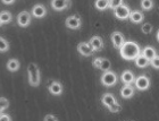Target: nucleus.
Wrapping results in <instances>:
<instances>
[{
  "label": "nucleus",
  "instance_id": "obj_1",
  "mask_svg": "<svg viewBox=\"0 0 159 121\" xmlns=\"http://www.w3.org/2000/svg\"><path fill=\"white\" fill-rule=\"evenodd\" d=\"M141 53L139 44L134 41H125L119 49V54L125 60H134Z\"/></svg>",
  "mask_w": 159,
  "mask_h": 121
},
{
  "label": "nucleus",
  "instance_id": "obj_2",
  "mask_svg": "<svg viewBox=\"0 0 159 121\" xmlns=\"http://www.w3.org/2000/svg\"><path fill=\"white\" fill-rule=\"evenodd\" d=\"M27 75H29V83L31 86L38 87L40 85L41 76H40V69L35 63H30L27 67Z\"/></svg>",
  "mask_w": 159,
  "mask_h": 121
},
{
  "label": "nucleus",
  "instance_id": "obj_3",
  "mask_svg": "<svg viewBox=\"0 0 159 121\" xmlns=\"http://www.w3.org/2000/svg\"><path fill=\"white\" fill-rule=\"evenodd\" d=\"M100 82L106 87H113L118 82V76H117V74L115 71L107 70V71H103L102 76L100 78Z\"/></svg>",
  "mask_w": 159,
  "mask_h": 121
},
{
  "label": "nucleus",
  "instance_id": "obj_4",
  "mask_svg": "<svg viewBox=\"0 0 159 121\" xmlns=\"http://www.w3.org/2000/svg\"><path fill=\"white\" fill-rule=\"evenodd\" d=\"M134 87L139 91H147L151 85V80L147 75H140L138 77H135L134 80Z\"/></svg>",
  "mask_w": 159,
  "mask_h": 121
},
{
  "label": "nucleus",
  "instance_id": "obj_5",
  "mask_svg": "<svg viewBox=\"0 0 159 121\" xmlns=\"http://www.w3.org/2000/svg\"><path fill=\"white\" fill-rule=\"evenodd\" d=\"M129 13H131V9H129V7L125 3H122V5H119L118 7H116L115 9H114V15L116 18L120 20H126L129 18Z\"/></svg>",
  "mask_w": 159,
  "mask_h": 121
},
{
  "label": "nucleus",
  "instance_id": "obj_6",
  "mask_svg": "<svg viewBox=\"0 0 159 121\" xmlns=\"http://www.w3.org/2000/svg\"><path fill=\"white\" fill-rule=\"evenodd\" d=\"M65 25L70 30H80L81 26H82V19H81V17L79 15H72V16L66 18Z\"/></svg>",
  "mask_w": 159,
  "mask_h": 121
},
{
  "label": "nucleus",
  "instance_id": "obj_7",
  "mask_svg": "<svg viewBox=\"0 0 159 121\" xmlns=\"http://www.w3.org/2000/svg\"><path fill=\"white\" fill-rule=\"evenodd\" d=\"M51 8L56 11H64L68 9L72 5V0H51L50 1Z\"/></svg>",
  "mask_w": 159,
  "mask_h": 121
},
{
  "label": "nucleus",
  "instance_id": "obj_8",
  "mask_svg": "<svg viewBox=\"0 0 159 121\" xmlns=\"http://www.w3.org/2000/svg\"><path fill=\"white\" fill-rule=\"evenodd\" d=\"M32 22V15H31V11H26V10H23L18 14L17 16V24L20 25V27H27Z\"/></svg>",
  "mask_w": 159,
  "mask_h": 121
},
{
  "label": "nucleus",
  "instance_id": "obj_9",
  "mask_svg": "<svg viewBox=\"0 0 159 121\" xmlns=\"http://www.w3.org/2000/svg\"><path fill=\"white\" fill-rule=\"evenodd\" d=\"M110 40H111V43H113V45L115 49H120V46L124 44V42H125V36H124V34H123L122 32H118V31H116V32H113L111 33V35H110Z\"/></svg>",
  "mask_w": 159,
  "mask_h": 121
},
{
  "label": "nucleus",
  "instance_id": "obj_10",
  "mask_svg": "<svg viewBox=\"0 0 159 121\" xmlns=\"http://www.w3.org/2000/svg\"><path fill=\"white\" fill-rule=\"evenodd\" d=\"M89 44L91 46V49L93 50V52H97V51H101L105 46V43H103V40L101 36L94 35L92 36L89 41Z\"/></svg>",
  "mask_w": 159,
  "mask_h": 121
},
{
  "label": "nucleus",
  "instance_id": "obj_11",
  "mask_svg": "<svg viewBox=\"0 0 159 121\" xmlns=\"http://www.w3.org/2000/svg\"><path fill=\"white\" fill-rule=\"evenodd\" d=\"M31 15L34 18H43L47 15V8L42 3H37V5H34L32 10H31Z\"/></svg>",
  "mask_w": 159,
  "mask_h": 121
},
{
  "label": "nucleus",
  "instance_id": "obj_12",
  "mask_svg": "<svg viewBox=\"0 0 159 121\" xmlns=\"http://www.w3.org/2000/svg\"><path fill=\"white\" fill-rule=\"evenodd\" d=\"M135 94V87L132 86L131 84H124L122 89H120V96L125 100L132 98Z\"/></svg>",
  "mask_w": 159,
  "mask_h": 121
},
{
  "label": "nucleus",
  "instance_id": "obj_13",
  "mask_svg": "<svg viewBox=\"0 0 159 121\" xmlns=\"http://www.w3.org/2000/svg\"><path fill=\"white\" fill-rule=\"evenodd\" d=\"M48 89H49L50 94L55 95V96H59V95L63 94V92H64V87H63V85H61V83L57 82V80H53V82L50 83Z\"/></svg>",
  "mask_w": 159,
  "mask_h": 121
},
{
  "label": "nucleus",
  "instance_id": "obj_14",
  "mask_svg": "<svg viewBox=\"0 0 159 121\" xmlns=\"http://www.w3.org/2000/svg\"><path fill=\"white\" fill-rule=\"evenodd\" d=\"M77 51L83 57H90L93 53V50L91 49L89 42H80L77 44Z\"/></svg>",
  "mask_w": 159,
  "mask_h": 121
},
{
  "label": "nucleus",
  "instance_id": "obj_15",
  "mask_svg": "<svg viewBox=\"0 0 159 121\" xmlns=\"http://www.w3.org/2000/svg\"><path fill=\"white\" fill-rule=\"evenodd\" d=\"M129 19L134 24H140L144 20V14H143L141 10H138V9L131 10Z\"/></svg>",
  "mask_w": 159,
  "mask_h": 121
},
{
  "label": "nucleus",
  "instance_id": "obj_16",
  "mask_svg": "<svg viewBox=\"0 0 159 121\" xmlns=\"http://www.w3.org/2000/svg\"><path fill=\"white\" fill-rule=\"evenodd\" d=\"M120 80H122L123 84H133L134 80H135V75L132 70H124L120 75Z\"/></svg>",
  "mask_w": 159,
  "mask_h": 121
},
{
  "label": "nucleus",
  "instance_id": "obj_17",
  "mask_svg": "<svg viewBox=\"0 0 159 121\" xmlns=\"http://www.w3.org/2000/svg\"><path fill=\"white\" fill-rule=\"evenodd\" d=\"M116 97H115V95L113 93H105L102 95V97H101V103H102L106 108H110L113 104L116 103Z\"/></svg>",
  "mask_w": 159,
  "mask_h": 121
},
{
  "label": "nucleus",
  "instance_id": "obj_18",
  "mask_svg": "<svg viewBox=\"0 0 159 121\" xmlns=\"http://www.w3.org/2000/svg\"><path fill=\"white\" fill-rule=\"evenodd\" d=\"M134 63H135V66L139 67V68H146V67H148V66L150 65V60L147 59L142 53H140L139 56L134 59Z\"/></svg>",
  "mask_w": 159,
  "mask_h": 121
},
{
  "label": "nucleus",
  "instance_id": "obj_19",
  "mask_svg": "<svg viewBox=\"0 0 159 121\" xmlns=\"http://www.w3.org/2000/svg\"><path fill=\"white\" fill-rule=\"evenodd\" d=\"M141 53L146 57L147 59H149V60H151L152 58H155V57L157 56L156 49H155L153 46H151V45H147L146 48L142 50V52H141Z\"/></svg>",
  "mask_w": 159,
  "mask_h": 121
},
{
  "label": "nucleus",
  "instance_id": "obj_20",
  "mask_svg": "<svg viewBox=\"0 0 159 121\" xmlns=\"http://www.w3.org/2000/svg\"><path fill=\"white\" fill-rule=\"evenodd\" d=\"M20 68V63L17 59H9L7 62V69L9 70L10 72H15L17 71L18 69Z\"/></svg>",
  "mask_w": 159,
  "mask_h": 121
},
{
  "label": "nucleus",
  "instance_id": "obj_21",
  "mask_svg": "<svg viewBox=\"0 0 159 121\" xmlns=\"http://www.w3.org/2000/svg\"><path fill=\"white\" fill-rule=\"evenodd\" d=\"M0 20L2 22L3 25H5V24H9L10 22L13 20V15H11V13L8 11V10H3V11L0 13Z\"/></svg>",
  "mask_w": 159,
  "mask_h": 121
},
{
  "label": "nucleus",
  "instance_id": "obj_22",
  "mask_svg": "<svg viewBox=\"0 0 159 121\" xmlns=\"http://www.w3.org/2000/svg\"><path fill=\"white\" fill-rule=\"evenodd\" d=\"M94 7H96V9L103 11L109 8V0H96Z\"/></svg>",
  "mask_w": 159,
  "mask_h": 121
},
{
  "label": "nucleus",
  "instance_id": "obj_23",
  "mask_svg": "<svg viewBox=\"0 0 159 121\" xmlns=\"http://www.w3.org/2000/svg\"><path fill=\"white\" fill-rule=\"evenodd\" d=\"M140 5H141L142 10H144V11H149V10H151L155 7L153 0H141Z\"/></svg>",
  "mask_w": 159,
  "mask_h": 121
},
{
  "label": "nucleus",
  "instance_id": "obj_24",
  "mask_svg": "<svg viewBox=\"0 0 159 121\" xmlns=\"http://www.w3.org/2000/svg\"><path fill=\"white\" fill-rule=\"evenodd\" d=\"M9 50V42L5 37L0 36V52L5 53Z\"/></svg>",
  "mask_w": 159,
  "mask_h": 121
},
{
  "label": "nucleus",
  "instance_id": "obj_25",
  "mask_svg": "<svg viewBox=\"0 0 159 121\" xmlns=\"http://www.w3.org/2000/svg\"><path fill=\"white\" fill-rule=\"evenodd\" d=\"M110 67H111V63L108 59L106 58H102L101 60V63L99 66V69L100 70H102V71H107V70H110Z\"/></svg>",
  "mask_w": 159,
  "mask_h": 121
},
{
  "label": "nucleus",
  "instance_id": "obj_26",
  "mask_svg": "<svg viewBox=\"0 0 159 121\" xmlns=\"http://www.w3.org/2000/svg\"><path fill=\"white\" fill-rule=\"evenodd\" d=\"M9 108V101L6 97H0V113Z\"/></svg>",
  "mask_w": 159,
  "mask_h": 121
},
{
  "label": "nucleus",
  "instance_id": "obj_27",
  "mask_svg": "<svg viewBox=\"0 0 159 121\" xmlns=\"http://www.w3.org/2000/svg\"><path fill=\"white\" fill-rule=\"evenodd\" d=\"M153 27H152V24L150 23H144L142 24V26H141V31H142L143 34H150V33L152 32Z\"/></svg>",
  "mask_w": 159,
  "mask_h": 121
},
{
  "label": "nucleus",
  "instance_id": "obj_28",
  "mask_svg": "<svg viewBox=\"0 0 159 121\" xmlns=\"http://www.w3.org/2000/svg\"><path fill=\"white\" fill-rule=\"evenodd\" d=\"M108 110H109L111 113H118V112L122 111V105L118 104V103H115V104H113L110 108H108Z\"/></svg>",
  "mask_w": 159,
  "mask_h": 121
},
{
  "label": "nucleus",
  "instance_id": "obj_29",
  "mask_svg": "<svg viewBox=\"0 0 159 121\" xmlns=\"http://www.w3.org/2000/svg\"><path fill=\"white\" fill-rule=\"evenodd\" d=\"M122 3H124V0H109V8L114 10Z\"/></svg>",
  "mask_w": 159,
  "mask_h": 121
},
{
  "label": "nucleus",
  "instance_id": "obj_30",
  "mask_svg": "<svg viewBox=\"0 0 159 121\" xmlns=\"http://www.w3.org/2000/svg\"><path fill=\"white\" fill-rule=\"evenodd\" d=\"M150 66L153 69H159V56H156L155 58L150 60Z\"/></svg>",
  "mask_w": 159,
  "mask_h": 121
},
{
  "label": "nucleus",
  "instance_id": "obj_31",
  "mask_svg": "<svg viewBox=\"0 0 159 121\" xmlns=\"http://www.w3.org/2000/svg\"><path fill=\"white\" fill-rule=\"evenodd\" d=\"M101 60H102V58H99V57L94 58V59H93V61H92L93 67H94V68H97V69H99V66H100V63H101Z\"/></svg>",
  "mask_w": 159,
  "mask_h": 121
},
{
  "label": "nucleus",
  "instance_id": "obj_32",
  "mask_svg": "<svg viewBox=\"0 0 159 121\" xmlns=\"http://www.w3.org/2000/svg\"><path fill=\"white\" fill-rule=\"evenodd\" d=\"M11 120V117L8 115H5V113H0V121H10Z\"/></svg>",
  "mask_w": 159,
  "mask_h": 121
},
{
  "label": "nucleus",
  "instance_id": "obj_33",
  "mask_svg": "<svg viewBox=\"0 0 159 121\" xmlns=\"http://www.w3.org/2000/svg\"><path fill=\"white\" fill-rule=\"evenodd\" d=\"M44 121H49V120H58V117H56V115H48L44 117Z\"/></svg>",
  "mask_w": 159,
  "mask_h": 121
},
{
  "label": "nucleus",
  "instance_id": "obj_34",
  "mask_svg": "<svg viewBox=\"0 0 159 121\" xmlns=\"http://www.w3.org/2000/svg\"><path fill=\"white\" fill-rule=\"evenodd\" d=\"M1 2L5 3V5H13L15 2V0H1Z\"/></svg>",
  "mask_w": 159,
  "mask_h": 121
},
{
  "label": "nucleus",
  "instance_id": "obj_35",
  "mask_svg": "<svg viewBox=\"0 0 159 121\" xmlns=\"http://www.w3.org/2000/svg\"><path fill=\"white\" fill-rule=\"evenodd\" d=\"M156 37H157V40H158V42H159V30L157 31V34H156Z\"/></svg>",
  "mask_w": 159,
  "mask_h": 121
},
{
  "label": "nucleus",
  "instance_id": "obj_36",
  "mask_svg": "<svg viewBox=\"0 0 159 121\" xmlns=\"http://www.w3.org/2000/svg\"><path fill=\"white\" fill-rule=\"evenodd\" d=\"M2 25H3V24H2V22H1V20H0V27L2 26Z\"/></svg>",
  "mask_w": 159,
  "mask_h": 121
}]
</instances>
